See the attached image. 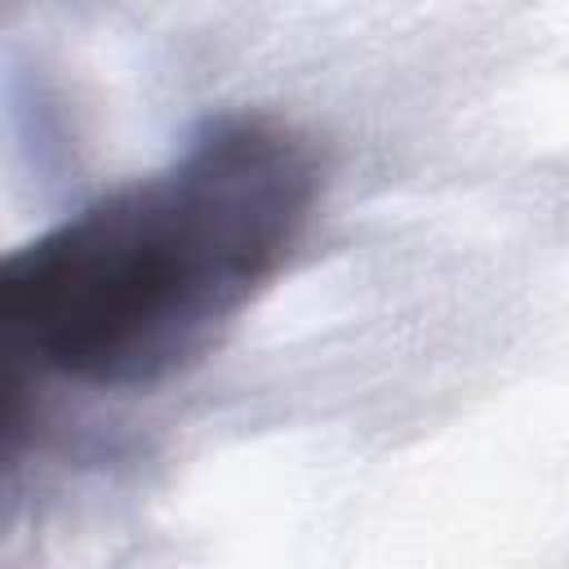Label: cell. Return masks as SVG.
Listing matches in <instances>:
<instances>
[{"label": "cell", "mask_w": 569, "mask_h": 569, "mask_svg": "<svg viewBox=\"0 0 569 569\" xmlns=\"http://www.w3.org/2000/svg\"><path fill=\"white\" fill-rule=\"evenodd\" d=\"M320 200L316 147L271 116H218L0 271L9 342L80 387H156L196 365L284 271Z\"/></svg>", "instance_id": "1"}]
</instances>
